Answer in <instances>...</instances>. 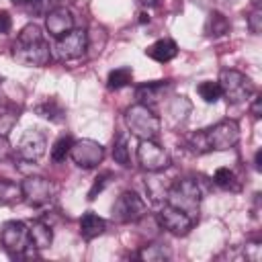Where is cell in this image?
Listing matches in <instances>:
<instances>
[{"instance_id":"1","label":"cell","mask_w":262,"mask_h":262,"mask_svg":"<svg viewBox=\"0 0 262 262\" xmlns=\"http://www.w3.org/2000/svg\"><path fill=\"white\" fill-rule=\"evenodd\" d=\"M12 55L18 63L29 66V68L47 66L51 59V47L41 31V27H37V25L23 27L12 45Z\"/></svg>"},{"instance_id":"2","label":"cell","mask_w":262,"mask_h":262,"mask_svg":"<svg viewBox=\"0 0 262 262\" xmlns=\"http://www.w3.org/2000/svg\"><path fill=\"white\" fill-rule=\"evenodd\" d=\"M168 205L184 211L186 215H190L194 221L199 217V207H201V186L194 178H180L174 180L168 186L166 199Z\"/></svg>"},{"instance_id":"3","label":"cell","mask_w":262,"mask_h":262,"mask_svg":"<svg viewBox=\"0 0 262 262\" xmlns=\"http://www.w3.org/2000/svg\"><path fill=\"white\" fill-rule=\"evenodd\" d=\"M0 244L8 252L10 258H35L37 248L29 237V223L25 221H8L0 229Z\"/></svg>"},{"instance_id":"4","label":"cell","mask_w":262,"mask_h":262,"mask_svg":"<svg viewBox=\"0 0 262 262\" xmlns=\"http://www.w3.org/2000/svg\"><path fill=\"white\" fill-rule=\"evenodd\" d=\"M125 125L137 139H156L162 129L160 117L145 104L137 102L125 111Z\"/></svg>"},{"instance_id":"5","label":"cell","mask_w":262,"mask_h":262,"mask_svg":"<svg viewBox=\"0 0 262 262\" xmlns=\"http://www.w3.org/2000/svg\"><path fill=\"white\" fill-rule=\"evenodd\" d=\"M219 88L221 96L231 104H239L254 94L252 80L237 70H223L219 74Z\"/></svg>"},{"instance_id":"6","label":"cell","mask_w":262,"mask_h":262,"mask_svg":"<svg viewBox=\"0 0 262 262\" xmlns=\"http://www.w3.org/2000/svg\"><path fill=\"white\" fill-rule=\"evenodd\" d=\"M137 162L145 172L156 174L170 166V156L160 143H156V139H139Z\"/></svg>"},{"instance_id":"7","label":"cell","mask_w":262,"mask_h":262,"mask_svg":"<svg viewBox=\"0 0 262 262\" xmlns=\"http://www.w3.org/2000/svg\"><path fill=\"white\" fill-rule=\"evenodd\" d=\"M86 49H88V33L84 29H72L53 43V51L61 61L80 59L86 53Z\"/></svg>"},{"instance_id":"8","label":"cell","mask_w":262,"mask_h":262,"mask_svg":"<svg viewBox=\"0 0 262 262\" xmlns=\"http://www.w3.org/2000/svg\"><path fill=\"white\" fill-rule=\"evenodd\" d=\"M205 137L211 149H217V151L231 149L239 141V125L231 119H223L213 127L205 129Z\"/></svg>"},{"instance_id":"9","label":"cell","mask_w":262,"mask_h":262,"mask_svg":"<svg viewBox=\"0 0 262 262\" xmlns=\"http://www.w3.org/2000/svg\"><path fill=\"white\" fill-rule=\"evenodd\" d=\"M143 215H145V203L137 192L125 190L117 196L113 205V219L117 223H133L139 221Z\"/></svg>"},{"instance_id":"10","label":"cell","mask_w":262,"mask_h":262,"mask_svg":"<svg viewBox=\"0 0 262 262\" xmlns=\"http://www.w3.org/2000/svg\"><path fill=\"white\" fill-rule=\"evenodd\" d=\"M20 188L23 201H27L31 207H45L55 196V186L43 176H27L20 182Z\"/></svg>"},{"instance_id":"11","label":"cell","mask_w":262,"mask_h":262,"mask_svg":"<svg viewBox=\"0 0 262 262\" xmlns=\"http://www.w3.org/2000/svg\"><path fill=\"white\" fill-rule=\"evenodd\" d=\"M45 147H47L45 133L39 129H27L16 145V158L20 162L35 164L45 156Z\"/></svg>"},{"instance_id":"12","label":"cell","mask_w":262,"mask_h":262,"mask_svg":"<svg viewBox=\"0 0 262 262\" xmlns=\"http://www.w3.org/2000/svg\"><path fill=\"white\" fill-rule=\"evenodd\" d=\"M70 156H72L76 166H80L84 170H90V168H96L102 162L104 147L98 141H92V139H78V141L72 143Z\"/></svg>"},{"instance_id":"13","label":"cell","mask_w":262,"mask_h":262,"mask_svg":"<svg viewBox=\"0 0 262 262\" xmlns=\"http://www.w3.org/2000/svg\"><path fill=\"white\" fill-rule=\"evenodd\" d=\"M158 223H160L166 231H170V233H174V235H186V233L192 229L194 219H192L190 215H186L184 211H180V209H176V207L164 203V207L158 211Z\"/></svg>"},{"instance_id":"14","label":"cell","mask_w":262,"mask_h":262,"mask_svg":"<svg viewBox=\"0 0 262 262\" xmlns=\"http://www.w3.org/2000/svg\"><path fill=\"white\" fill-rule=\"evenodd\" d=\"M45 29L53 39H59L74 29V14L66 6H57L45 14Z\"/></svg>"},{"instance_id":"15","label":"cell","mask_w":262,"mask_h":262,"mask_svg":"<svg viewBox=\"0 0 262 262\" xmlns=\"http://www.w3.org/2000/svg\"><path fill=\"white\" fill-rule=\"evenodd\" d=\"M170 82L168 80H164V82H147V84H141V86H137L135 88V98L141 102V104H145V106H156L164 96H166V92L170 90Z\"/></svg>"},{"instance_id":"16","label":"cell","mask_w":262,"mask_h":262,"mask_svg":"<svg viewBox=\"0 0 262 262\" xmlns=\"http://www.w3.org/2000/svg\"><path fill=\"white\" fill-rule=\"evenodd\" d=\"M178 53V45L172 41V39H158L156 43H151L147 49H145V55L151 57L154 61L158 63H166L170 59H174Z\"/></svg>"},{"instance_id":"17","label":"cell","mask_w":262,"mask_h":262,"mask_svg":"<svg viewBox=\"0 0 262 262\" xmlns=\"http://www.w3.org/2000/svg\"><path fill=\"white\" fill-rule=\"evenodd\" d=\"M106 229V221L102 217H98L94 211H88L82 215L80 219V235L84 239H94L98 235H102Z\"/></svg>"},{"instance_id":"18","label":"cell","mask_w":262,"mask_h":262,"mask_svg":"<svg viewBox=\"0 0 262 262\" xmlns=\"http://www.w3.org/2000/svg\"><path fill=\"white\" fill-rule=\"evenodd\" d=\"M29 237H31V244L37 248V250H45L51 246L53 242V231L47 223L43 221H31L29 223Z\"/></svg>"},{"instance_id":"19","label":"cell","mask_w":262,"mask_h":262,"mask_svg":"<svg viewBox=\"0 0 262 262\" xmlns=\"http://www.w3.org/2000/svg\"><path fill=\"white\" fill-rule=\"evenodd\" d=\"M35 113L51 123H63L66 121V108L57 98H45L35 106Z\"/></svg>"},{"instance_id":"20","label":"cell","mask_w":262,"mask_h":262,"mask_svg":"<svg viewBox=\"0 0 262 262\" xmlns=\"http://www.w3.org/2000/svg\"><path fill=\"white\" fill-rule=\"evenodd\" d=\"M225 33H229V20L225 14L213 10L209 16H207V23H205V35L207 37H223Z\"/></svg>"},{"instance_id":"21","label":"cell","mask_w":262,"mask_h":262,"mask_svg":"<svg viewBox=\"0 0 262 262\" xmlns=\"http://www.w3.org/2000/svg\"><path fill=\"white\" fill-rule=\"evenodd\" d=\"M131 80H133V70L127 68V66H123V68H117V70H113V72L108 74L106 86H108L111 90H119V88L127 86Z\"/></svg>"},{"instance_id":"22","label":"cell","mask_w":262,"mask_h":262,"mask_svg":"<svg viewBox=\"0 0 262 262\" xmlns=\"http://www.w3.org/2000/svg\"><path fill=\"white\" fill-rule=\"evenodd\" d=\"M23 201V188L20 184L0 178V203H16Z\"/></svg>"},{"instance_id":"23","label":"cell","mask_w":262,"mask_h":262,"mask_svg":"<svg viewBox=\"0 0 262 262\" xmlns=\"http://www.w3.org/2000/svg\"><path fill=\"white\" fill-rule=\"evenodd\" d=\"M139 258L141 260H147V262H162V260H168L170 258V252L162 244H149V246H145L139 252Z\"/></svg>"},{"instance_id":"24","label":"cell","mask_w":262,"mask_h":262,"mask_svg":"<svg viewBox=\"0 0 262 262\" xmlns=\"http://www.w3.org/2000/svg\"><path fill=\"white\" fill-rule=\"evenodd\" d=\"M72 143H74V139H72L70 135H61V137L53 143V147H51V162H55V164L63 162V160L70 156Z\"/></svg>"},{"instance_id":"25","label":"cell","mask_w":262,"mask_h":262,"mask_svg":"<svg viewBox=\"0 0 262 262\" xmlns=\"http://www.w3.org/2000/svg\"><path fill=\"white\" fill-rule=\"evenodd\" d=\"M196 92L199 96L205 100V102H217L221 98V88H219V82H211V80H205L196 86Z\"/></svg>"},{"instance_id":"26","label":"cell","mask_w":262,"mask_h":262,"mask_svg":"<svg viewBox=\"0 0 262 262\" xmlns=\"http://www.w3.org/2000/svg\"><path fill=\"white\" fill-rule=\"evenodd\" d=\"M213 182L221 188H229V190H237L239 184H237V178L235 174L229 170V168H217L215 174H213Z\"/></svg>"},{"instance_id":"27","label":"cell","mask_w":262,"mask_h":262,"mask_svg":"<svg viewBox=\"0 0 262 262\" xmlns=\"http://www.w3.org/2000/svg\"><path fill=\"white\" fill-rule=\"evenodd\" d=\"M113 160L121 166H131V158H129V143H127V137L125 135H119L117 141H115V147H113Z\"/></svg>"},{"instance_id":"28","label":"cell","mask_w":262,"mask_h":262,"mask_svg":"<svg viewBox=\"0 0 262 262\" xmlns=\"http://www.w3.org/2000/svg\"><path fill=\"white\" fill-rule=\"evenodd\" d=\"M186 147L192 151V154H207V151H211V147H209V143H207V137H205V129L203 131H196V133H192L188 139H186Z\"/></svg>"},{"instance_id":"29","label":"cell","mask_w":262,"mask_h":262,"mask_svg":"<svg viewBox=\"0 0 262 262\" xmlns=\"http://www.w3.org/2000/svg\"><path fill=\"white\" fill-rule=\"evenodd\" d=\"M248 29L258 35L262 31V8L258 6V0H254V10L248 14Z\"/></svg>"},{"instance_id":"30","label":"cell","mask_w":262,"mask_h":262,"mask_svg":"<svg viewBox=\"0 0 262 262\" xmlns=\"http://www.w3.org/2000/svg\"><path fill=\"white\" fill-rule=\"evenodd\" d=\"M113 178V174L111 172H104V174H100L96 180H94V184H92V188L88 190V201H94L96 199V194H100L102 190H104V186L108 184V180Z\"/></svg>"},{"instance_id":"31","label":"cell","mask_w":262,"mask_h":262,"mask_svg":"<svg viewBox=\"0 0 262 262\" xmlns=\"http://www.w3.org/2000/svg\"><path fill=\"white\" fill-rule=\"evenodd\" d=\"M10 27H12V18H10V14H8L6 10H0V33L6 35V33L10 31Z\"/></svg>"},{"instance_id":"32","label":"cell","mask_w":262,"mask_h":262,"mask_svg":"<svg viewBox=\"0 0 262 262\" xmlns=\"http://www.w3.org/2000/svg\"><path fill=\"white\" fill-rule=\"evenodd\" d=\"M10 154V143H8V137L6 135H0V162L6 160Z\"/></svg>"},{"instance_id":"33","label":"cell","mask_w":262,"mask_h":262,"mask_svg":"<svg viewBox=\"0 0 262 262\" xmlns=\"http://www.w3.org/2000/svg\"><path fill=\"white\" fill-rule=\"evenodd\" d=\"M250 111H252V115H254L256 119H260V117H262V102H260V96H254Z\"/></svg>"},{"instance_id":"34","label":"cell","mask_w":262,"mask_h":262,"mask_svg":"<svg viewBox=\"0 0 262 262\" xmlns=\"http://www.w3.org/2000/svg\"><path fill=\"white\" fill-rule=\"evenodd\" d=\"M139 6H143V8H156L158 4H160V0H135Z\"/></svg>"},{"instance_id":"35","label":"cell","mask_w":262,"mask_h":262,"mask_svg":"<svg viewBox=\"0 0 262 262\" xmlns=\"http://www.w3.org/2000/svg\"><path fill=\"white\" fill-rule=\"evenodd\" d=\"M260 162H262V151L258 149V151H256V158H254V166H256V170H262V164H260Z\"/></svg>"},{"instance_id":"36","label":"cell","mask_w":262,"mask_h":262,"mask_svg":"<svg viewBox=\"0 0 262 262\" xmlns=\"http://www.w3.org/2000/svg\"><path fill=\"white\" fill-rule=\"evenodd\" d=\"M14 4H27V2H33V0H12Z\"/></svg>"},{"instance_id":"37","label":"cell","mask_w":262,"mask_h":262,"mask_svg":"<svg viewBox=\"0 0 262 262\" xmlns=\"http://www.w3.org/2000/svg\"><path fill=\"white\" fill-rule=\"evenodd\" d=\"M0 82H2V78H0Z\"/></svg>"}]
</instances>
